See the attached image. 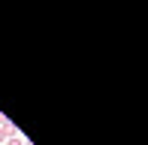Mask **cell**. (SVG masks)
I'll return each mask as SVG.
<instances>
[{
    "label": "cell",
    "instance_id": "1",
    "mask_svg": "<svg viewBox=\"0 0 148 145\" xmlns=\"http://www.w3.org/2000/svg\"><path fill=\"white\" fill-rule=\"evenodd\" d=\"M9 136H18V133H15V127H12V124H9V127H0V145H3L6 139H9Z\"/></svg>",
    "mask_w": 148,
    "mask_h": 145
},
{
    "label": "cell",
    "instance_id": "2",
    "mask_svg": "<svg viewBox=\"0 0 148 145\" xmlns=\"http://www.w3.org/2000/svg\"><path fill=\"white\" fill-rule=\"evenodd\" d=\"M3 145H24V139H21V136H9Z\"/></svg>",
    "mask_w": 148,
    "mask_h": 145
}]
</instances>
